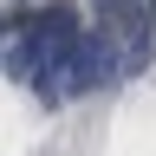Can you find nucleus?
<instances>
[{"mask_svg": "<svg viewBox=\"0 0 156 156\" xmlns=\"http://www.w3.org/2000/svg\"><path fill=\"white\" fill-rule=\"evenodd\" d=\"M111 78H117V46H111V33H78L72 65H65V98H85L91 85H111Z\"/></svg>", "mask_w": 156, "mask_h": 156, "instance_id": "f257e3e1", "label": "nucleus"}, {"mask_svg": "<svg viewBox=\"0 0 156 156\" xmlns=\"http://www.w3.org/2000/svg\"><path fill=\"white\" fill-rule=\"evenodd\" d=\"M39 52H46V39H39V33H33V20H26V26H20V39H13V52H7V72H13V78H33Z\"/></svg>", "mask_w": 156, "mask_h": 156, "instance_id": "f03ea898", "label": "nucleus"}, {"mask_svg": "<svg viewBox=\"0 0 156 156\" xmlns=\"http://www.w3.org/2000/svg\"><path fill=\"white\" fill-rule=\"evenodd\" d=\"M98 20H104V33H143V13H136V0H91Z\"/></svg>", "mask_w": 156, "mask_h": 156, "instance_id": "7ed1b4c3", "label": "nucleus"}, {"mask_svg": "<svg viewBox=\"0 0 156 156\" xmlns=\"http://www.w3.org/2000/svg\"><path fill=\"white\" fill-rule=\"evenodd\" d=\"M0 39H7V20H0Z\"/></svg>", "mask_w": 156, "mask_h": 156, "instance_id": "20e7f679", "label": "nucleus"}, {"mask_svg": "<svg viewBox=\"0 0 156 156\" xmlns=\"http://www.w3.org/2000/svg\"><path fill=\"white\" fill-rule=\"evenodd\" d=\"M143 7H150V13H156V0H143Z\"/></svg>", "mask_w": 156, "mask_h": 156, "instance_id": "39448f33", "label": "nucleus"}]
</instances>
